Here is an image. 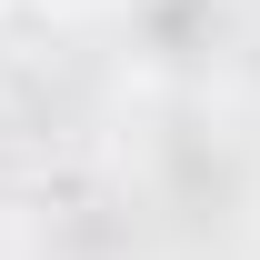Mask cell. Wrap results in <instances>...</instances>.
Wrapping results in <instances>:
<instances>
[{"instance_id": "obj_1", "label": "cell", "mask_w": 260, "mask_h": 260, "mask_svg": "<svg viewBox=\"0 0 260 260\" xmlns=\"http://www.w3.org/2000/svg\"><path fill=\"white\" fill-rule=\"evenodd\" d=\"M20 10H50V0H20Z\"/></svg>"}]
</instances>
